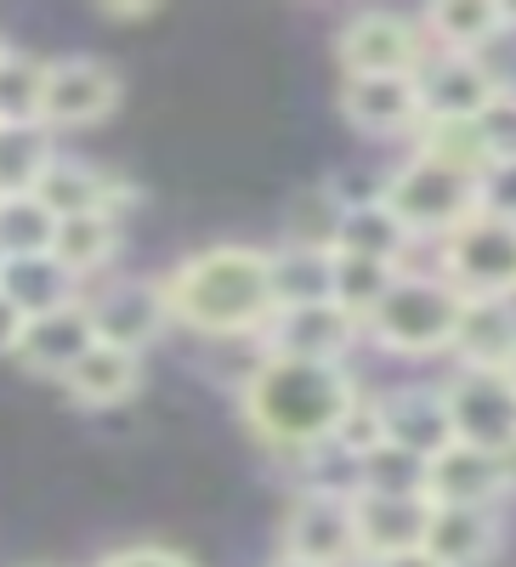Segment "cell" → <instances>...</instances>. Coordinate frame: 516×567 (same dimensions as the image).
Here are the masks:
<instances>
[{
	"mask_svg": "<svg viewBox=\"0 0 516 567\" xmlns=\"http://www.w3.org/2000/svg\"><path fill=\"white\" fill-rule=\"evenodd\" d=\"M85 307H91V323H97V341L136 352V358H143V347H154L171 323L159 278H109L97 296H85Z\"/></svg>",
	"mask_w": 516,
	"mask_h": 567,
	"instance_id": "cell-13",
	"label": "cell"
},
{
	"mask_svg": "<svg viewBox=\"0 0 516 567\" xmlns=\"http://www.w3.org/2000/svg\"><path fill=\"white\" fill-rule=\"evenodd\" d=\"M516 488V460L505 454H483L448 443L426 460V477H420V494L426 505H472V511H499Z\"/></svg>",
	"mask_w": 516,
	"mask_h": 567,
	"instance_id": "cell-10",
	"label": "cell"
},
{
	"mask_svg": "<svg viewBox=\"0 0 516 567\" xmlns=\"http://www.w3.org/2000/svg\"><path fill=\"white\" fill-rule=\"evenodd\" d=\"M0 58H7V40H0Z\"/></svg>",
	"mask_w": 516,
	"mask_h": 567,
	"instance_id": "cell-40",
	"label": "cell"
},
{
	"mask_svg": "<svg viewBox=\"0 0 516 567\" xmlns=\"http://www.w3.org/2000/svg\"><path fill=\"white\" fill-rule=\"evenodd\" d=\"M505 374H510V386H516V358H510V369H505Z\"/></svg>",
	"mask_w": 516,
	"mask_h": 567,
	"instance_id": "cell-39",
	"label": "cell"
},
{
	"mask_svg": "<svg viewBox=\"0 0 516 567\" xmlns=\"http://www.w3.org/2000/svg\"><path fill=\"white\" fill-rule=\"evenodd\" d=\"M426 516H432V505L420 499V494H374V488H358L352 494L358 561L420 550V539H426Z\"/></svg>",
	"mask_w": 516,
	"mask_h": 567,
	"instance_id": "cell-16",
	"label": "cell"
},
{
	"mask_svg": "<svg viewBox=\"0 0 516 567\" xmlns=\"http://www.w3.org/2000/svg\"><path fill=\"white\" fill-rule=\"evenodd\" d=\"M272 567H307V561H290V556H278V561H272Z\"/></svg>",
	"mask_w": 516,
	"mask_h": 567,
	"instance_id": "cell-38",
	"label": "cell"
},
{
	"mask_svg": "<svg viewBox=\"0 0 516 567\" xmlns=\"http://www.w3.org/2000/svg\"><path fill=\"white\" fill-rule=\"evenodd\" d=\"M437 272L465 301H516V221L472 216L437 245Z\"/></svg>",
	"mask_w": 516,
	"mask_h": 567,
	"instance_id": "cell-5",
	"label": "cell"
},
{
	"mask_svg": "<svg viewBox=\"0 0 516 567\" xmlns=\"http://www.w3.org/2000/svg\"><path fill=\"white\" fill-rule=\"evenodd\" d=\"M23 323H29V318H23V312L7 301V296H0V358H12V352H18V341H23Z\"/></svg>",
	"mask_w": 516,
	"mask_h": 567,
	"instance_id": "cell-35",
	"label": "cell"
},
{
	"mask_svg": "<svg viewBox=\"0 0 516 567\" xmlns=\"http://www.w3.org/2000/svg\"><path fill=\"white\" fill-rule=\"evenodd\" d=\"M267 278H272V307H312L330 301L336 284V250H307V245H278L267 250Z\"/></svg>",
	"mask_w": 516,
	"mask_h": 567,
	"instance_id": "cell-24",
	"label": "cell"
},
{
	"mask_svg": "<svg viewBox=\"0 0 516 567\" xmlns=\"http://www.w3.org/2000/svg\"><path fill=\"white\" fill-rule=\"evenodd\" d=\"M477 131H483V148H488L494 165H499V159H516V91H510V85L488 103V114L477 120Z\"/></svg>",
	"mask_w": 516,
	"mask_h": 567,
	"instance_id": "cell-32",
	"label": "cell"
},
{
	"mask_svg": "<svg viewBox=\"0 0 516 567\" xmlns=\"http://www.w3.org/2000/svg\"><path fill=\"white\" fill-rule=\"evenodd\" d=\"M448 358L460 369H510V358H516V301H465Z\"/></svg>",
	"mask_w": 516,
	"mask_h": 567,
	"instance_id": "cell-21",
	"label": "cell"
},
{
	"mask_svg": "<svg viewBox=\"0 0 516 567\" xmlns=\"http://www.w3.org/2000/svg\"><path fill=\"white\" fill-rule=\"evenodd\" d=\"M34 199L45 205V216L52 221H74V216H120V205L131 199V187L97 165H85V159H69L58 154L52 165H45L40 187H34Z\"/></svg>",
	"mask_w": 516,
	"mask_h": 567,
	"instance_id": "cell-18",
	"label": "cell"
},
{
	"mask_svg": "<svg viewBox=\"0 0 516 567\" xmlns=\"http://www.w3.org/2000/svg\"><path fill=\"white\" fill-rule=\"evenodd\" d=\"M363 341V323L347 318L336 301H312V307H285L272 312L261 329V352L267 358H301V363H347V352Z\"/></svg>",
	"mask_w": 516,
	"mask_h": 567,
	"instance_id": "cell-12",
	"label": "cell"
},
{
	"mask_svg": "<svg viewBox=\"0 0 516 567\" xmlns=\"http://www.w3.org/2000/svg\"><path fill=\"white\" fill-rule=\"evenodd\" d=\"M460 312H465V296L443 272H398L392 290L381 296L363 318V336L392 352V358H437L454 347V329H460Z\"/></svg>",
	"mask_w": 516,
	"mask_h": 567,
	"instance_id": "cell-3",
	"label": "cell"
},
{
	"mask_svg": "<svg viewBox=\"0 0 516 567\" xmlns=\"http://www.w3.org/2000/svg\"><path fill=\"white\" fill-rule=\"evenodd\" d=\"M403 267H386V261H363V256H341L336 250V284H330V301L347 312V318H369L374 307H381V296L392 290V278Z\"/></svg>",
	"mask_w": 516,
	"mask_h": 567,
	"instance_id": "cell-28",
	"label": "cell"
},
{
	"mask_svg": "<svg viewBox=\"0 0 516 567\" xmlns=\"http://www.w3.org/2000/svg\"><path fill=\"white\" fill-rule=\"evenodd\" d=\"M120 74L103 58H58L45 63V91H40V125L45 131H85L103 125L120 109Z\"/></svg>",
	"mask_w": 516,
	"mask_h": 567,
	"instance_id": "cell-8",
	"label": "cell"
},
{
	"mask_svg": "<svg viewBox=\"0 0 516 567\" xmlns=\"http://www.w3.org/2000/svg\"><path fill=\"white\" fill-rule=\"evenodd\" d=\"M114 256H120V216H74V221H58L52 233V261L74 284L109 272Z\"/></svg>",
	"mask_w": 516,
	"mask_h": 567,
	"instance_id": "cell-26",
	"label": "cell"
},
{
	"mask_svg": "<svg viewBox=\"0 0 516 567\" xmlns=\"http://www.w3.org/2000/svg\"><path fill=\"white\" fill-rule=\"evenodd\" d=\"M341 80L358 74H420L426 63V34L403 12H352L336 34Z\"/></svg>",
	"mask_w": 516,
	"mask_h": 567,
	"instance_id": "cell-7",
	"label": "cell"
},
{
	"mask_svg": "<svg viewBox=\"0 0 516 567\" xmlns=\"http://www.w3.org/2000/svg\"><path fill=\"white\" fill-rule=\"evenodd\" d=\"M0 296H7L23 318H40V312H52L63 301H80V284L52 261V250H40V256L0 261Z\"/></svg>",
	"mask_w": 516,
	"mask_h": 567,
	"instance_id": "cell-25",
	"label": "cell"
},
{
	"mask_svg": "<svg viewBox=\"0 0 516 567\" xmlns=\"http://www.w3.org/2000/svg\"><path fill=\"white\" fill-rule=\"evenodd\" d=\"M97 567H199V561L182 556V550H171V545H131V550L103 556Z\"/></svg>",
	"mask_w": 516,
	"mask_h": 567,
	"instance_id": "cell-34",
	"label": "cell"
},
{
	"mask_svg": "<svg viewBox=\"0 0 516 567\" xmlns=\"http://www.w3.org/2000/svg\"><path fill=\"white\" fill-rule=\"evenodd\" d=\"M358 567H437L426 550H403V556H374V561H358Z\"/></svg>",
	"mask_w": 516,
	"mask_h": 567,
	"instance_id": "cell-36",
	"label": "cell"
},
{
	"mask_svg": "<svg viewBox=\"0 0 516 567\" xmlns=\"http://www.w3.org/2000/svg\"><path fill=\"white\" fill-rule=\"evenodd\" d=\"M52 233H58V221L45 216V205L34 194L29 199H0V261L52 250Z\"/></svg>",
	"mask_w": 516,
	"mask_h": 567,
	"instance_id": "cell-31",
	"label": "cell"
},
{
	"mask_svg": "<svg viewBox=\"0 0 516 567\" xmlns=\"http://www.w3.org/2000/svg\"><path fill=\"white\" fill-rule=\"evenodd\" d=\"M499 18H505V34L516 29V7H499Z\"/></svg>",
	"mask_w": 516,
	"mask_h": 567,
	"instance_id": "cell-37",
	"label": "cell"
},
{
	"mask_svg": "<svg viewBox=\"0 0 516 567\" xmlns=\"http://www.w3.org/2000/svg\"><path fill=\"white\" fill-rule=\"evenodd\" d=\"M358 398L363 392L347 363H301V358L261 352V363L250 369V381L239 392V409L261 449L301 460L323 443H336Z\"/></svg>",
	"mask_w": 516,
	"mask_h": 567,
	"instance_id": "cell-1",
	"label": "cell"
},
{
	"mask_svg": "<svg viewBox=\"0 0 516 567\" xmlns=\"http://www.w3.org/2000/svg\"><path fill=\"white\" fill-rule=\"evenodd\" d=\"M165 312L171 323L194 329L210 341H245L272 323V278H267V250L256 245H210L182 256L165 278Z\"/></svg>",
	"mask_w": 516,
	"mask_h": 567,
	"instance_id": "cell-2",
	"label": "cell"
},
{
	"mask_svg": "<svg viewBox=\"0 0 516 567\" xmlns=\"http://www.w3.org/2000/svg\"><path fill=\"white\" fill-rule=\"evenodd\" d=\"M341 216H347V199L341 187H307V194L290 199V239L285 245H307V250H336V233H341Z\"/></svg>",
	"mask_w": 516,
	"mask_h": 567,
	"instance_id": "cell-29",
	"label": "cell"
},
{
	"mask_svg": "<svg viewBox=\"0 0 516 567\" xmlns=\"http://www.w3.org/2000/svg\"><path fill=\"white\" fill-rule=\"evenodd\" d=\"M414 85H420V125H426V120L472 125V120L488 114V103L505 91V80L488 69V58H448V52H426Z\"/></svg>",
	"mask_w": 516,
	"mask_h": 567,
	"instance_id": "cell-11",
	"label": "cell"
},
{
	"mask_svg": "<svg viewBox=\"0 0 516 567\" xmlns=\"http://www.w3.org/2000/svg\"><path fill=\"white\" fill-rule=\"evenodd\" d=\"M91 347H97V323H91V307H85V296H80V301H63V307H52V312L29 318L12 358H18L29 374L63 381V374H69Z\"/></svg>",
	"mask_w": 516,
	"mask_h": 567,
	"instance_id": "cell-15",
	"label": "cell"
},
{
	"mask_svg": "<svg viewBox=\"0 0 516 567\" xmlns=\"http://www.w3.org/2000/svg\"><path fill=\"white\" fill-rule=\"evenodd\" d=\"M426 52H448V58H483L488 45L505 34L499 0H437L420 18Z\"/></svg>",
	"mask_w": 516,
	"mask_h": 567,
	"instance_id": "cell-20",
	"label": "cell"
},
{
	"mask_svg": "<svg viewBox=\"0 0 516 567\" xmlns=\"http://www.w3.org/2000/svg\"><path fill=\"white\" fill-rule=\"evenodd\" d=\"M336 250L341 256H363V261H386V267H403L414 239L403 233V221L381 205V199H347V216H341V233H336Z\"/></svg>",
	"mask_w": 516,
	"mask_h": 567,
	"instance_id": "cell-23",
	"label": "cell"
},
{
	"mask_svg": "<svg viewBox=\"0 0 516 567\" xmlns=\"http://www.w3.org/2000/svg\"><path fill=\"white\" fill-rule=\"evenodd\" d=\"M477 210L499 216V221H516V159H499L477 176Z\"/></svg>",
	"mask_w": 516,
	"mask_h": 567,
	"instance_id": "cell-33",
	"label": "cell"
},
{
	"mask_svg": "<svg viewBox=\"0 0 516 567\" xmlns=\"http://www.w3.org/2000/svg\"><path fill=\"white\" fill-rule=\"evenodd\" d=\"M52 159L58 136L45 125H0V199H29Z\"/></svg>",
	"mask_w": 516,
	"mask_h": 567,
	"instance_id": "cell-27",
	"label": "cell"
},
{
	"mask_svg": "<svg viewBox=\"0 0 516 567\" xmlns=\"http://www.w3.org/2000/svg\"><path fill=\"white\" fill-rule=\"evenodd\" d=\"M437 392L454 443L516 460V386L505 369H454Z\"/></svg>",
	"mask_w": 516,
	"mask_h": 567,
	"instance_id": "cell-6",
	"label": "cell"
},
{
	"mask_svg": "<svg viewBox=\"0 0 516 567\" xmlns=\"http://www.w3.org/2000/svg\"><path fill=\"white\" fill-rule=\"evenodd\" d=\"M341 120L369 142H398L420 131V85L414 74H358L341 80Z\"/></svg>",
	"mask_w": 516,
	"mask_h": 567,
	"instance_id": "cell-14",
	"label": "cell"
},
{
	"mask_svg": "<svg viewBox=\"0 0 516 567\" xmlns=\"http://www.w3.org/2000/svg\"><path fill=\"white\" fill-rule=\"evenodd\" d=\"M285 539L290 561H307V567H358V534H352V499L347 494H312L301 488L285 511Z\"/></svg>",
	"mask_w": 516,
	"mask_h": 567,
	"instance_id": "cell-9",
	"label": "cell"
},
{
	"mask_svg": "<svg viewBox=\"0 0 516 567\" xmlns=\"http://www.w3.org/2000/svg\"><path fill=\"white\" fill-rule=\"evenodd\" d=\"M40 91L45 63L7 45V58H0V125H40Z\"/></svg>",
	"mask_w": 516,
	"mask_h": 567,
	"instance_id": "cell-30",
	"label": "cell"
},
{
	"mask_svg": "<svg viewBox=\"0 0 516 567\" xmlns=\"http://www.w3.org/2000/svg\"><path fill=\"white\" fill-rule=\"evenodd\" d=\"M499 539H505V523L499 511H472V505H432L426 516V550L437 567H488L499 556Z\"/></svg>",
	"mask_w": 516,
	"mask_h": 567,
	"instance_id": "cell-19",
	"label": "cell"
},
{
	"mask_svg": "<svg viewBox=\"0 0 516 567\" xmlns=\"http://www.w3.org/2000/svg\"><path fill=\"white\" fill-rule=\"evenodd\" d=\"M374 414H381V443L403 449L409 460H432L437 449L454 443L437 386H392V392L374 398Z\"/></svg>",
	"mask_w": 516,
	"mask_h": 567,
	"instance_id": "cell-17",
	"label": "cell"
},
{
	"mask_svg": "<svg viewBox=\"0 0 516 567\" xmlns=\"http://www.w3.org/2000/svg\"><path fill=\"white\" fill-rule=\"evenodd\" d=\"M136 386H143V358L120 352V347H103V341L63 374V392L80 409H120L125 398H136Z\"/></svg>",
	"mask_w": 516,
	"mask_h": 567,
	"instance_id": "cell-22",
	"label": "cell"
},
{
	"mask_svg": "<svg viewBox=\"0 0 516 567\" xmlns=\"http://www.w3.org/2000/svg\"><path fill=\"white\" fill-rule=\"evenodd\" d=\"M381 199L398 221H403V233L420 245V239H448V233L460 227V221H472L477 216V176H465V171H454V165H443V159H432V154H409L386 182H381Z\"/></svg>",
	"mask_w": 516,
	"mask_h": 567,
	"instance_id": "cell-4",
	"label": "cell"
}]
</instances>
